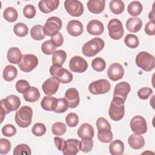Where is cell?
<instances>
[{
	"label": "cell",
	"instance_id": "cell-54",
	"mask_svg": "<svg viewBox=\"0 0 155 155\" xmlns=\"http://www.w3.org/2000/svg\"><path fill=\"white\" fill-rule=\"evenodd\" d=\"M145 32L149 36H153L155 34V24L154 21H150L147 23L145 27Z\"/></svg>",
	"mask_w": 155,
	"mask_h": 155
},
{
	"label": "cell",
	"instance_id": "cell-13",
	"mask_svg": "<svg viewBox=\"0 0 155 155\" xmlns=\"http://www.w3.org/2000/svg\"><path fill=\"white\" fill-rule=\"evenodd\" d=\"M130 128L134 133L145 134L147 131V124L145 118L141 116H134L130 123Z\"/></svg>",
	"mask_w": 155,
	"mask_h": 155
},
{
	"label": "cell",
	"instance_id": "cell-28",
	"mask_svg": "<svg viewBox=\"0 0 155 155\" xmlns=\"http://www.w3.org/2000/svg\"><path fill=\"white\" fill-rule=\"evenodd\" d=\"M40 96L41 94L39 90L35 87H30V88L23 94V97L25 101L29 102H36L39 100Z\"/></svg>",
	"mask_w": 155,
	"mask_h": 155
},
{
	"label": "cell",
	"instance_id": "cell-1",
	"mask_svg": "<svg viewBox=\"0 0 155 155\" xmlns=\"http://www.w3.org/2000/svg\"><path fill=\"white\" fill-rule=\"evenodd\" d=\"M21 105V101L18 96L11 94L5 99L1 100V118L3 122L5 116L12 111L17 110Z\"/></svg>",
	"mask_w": 155,
	"mask_h": 155
},
{
	"label": "cell",
	"instance_id": "cell-7",
	"mask_svg": "<svg viewBox=\"0 0 155 155\" xmlns=\"http://www.w3.org/2000/svg\"><path fill=\"white\" fill-rule=\"evenodd\" d=\"M50 74L57 78L62 84H68L73 80V74L67 69L62 67H56L52 65L50 68Z\"/></svg>",
	"mask_w": 155,
	"mask_h": 155
},
{
	"label": "cell",
	"instance_id": "cell-35",
	"mask_svg": "<svg viewBox=\"0 0 155 155\" xmlns=\"http://www.w3.org/2000/svg\"><path fill=\"white\" fill-rule=\"evenodd\" d=\"M111 12L116 15L122 13L125 8V5L122 1L120 0H112L109 4Z\"/></svg>",
	"mask_w": 155,
	"mask_h": 155
},
{
	"label": "cell",
	"instance_id": "cell-10",
	"mask_svg": "<svg viewBox=\"0 0 155 155\" xmlns=\"http://www.w3.org/2000/svg\"><path fill=\"white\" fill-rule=\"evenodd\" d=\"M110 83L104 79L93 81L88 86L89 91L95 95L105 94L110 90Z\"/></svg>",
	"mask_w": 155,
	"mask_h": 155
},
{
	"label": "cell",
	"instance_id": "cell-40",
	"mask_svg": "<svg viewBox=\"0 0 155 155\" xmlns=\"http://www.w3.org/2000/svg\"><path fill=\"white\" fill-rule=\"evenodd\" d=\"M93 147L92 138L84 137L80 142V150L84 153H89Z\"/></svg>",
	"mask_w": 155,
	"mask_h": 155
},
{
	"label": "cell",
	"instance_id": "cell-56",
	"mask_svg": "<svg viewBox=\"0 0 155 155\" xmlns=\"http://www.w3.org/2000/svg\"><path fill=\"white\" fill-rule=\"evenodd\" d=\"M148 18L150 19H151L150 21H154V13H153V10L151 12L149 13V15H148Z\"/></svg>",
	"mask_w": 155,
	"mask_h": 155
},
{
	"label": "cell",
	"instance_id": "cell-12",
	"mask_svg": "<svg viewBox=\"0 0 155 155\" xmlns=\"http://www.w3.org/2000/svg\"><path fill=\"white\" fill-rule=\"evenodd\" d=\"M108 114L110 117L114 121H119L121 120L125 114L124 104L111 101L109 108Z\"/></svg>",
	"mask_w": 155,
	"mask_h": 155
},
{
	"label": "cell",
	"instance_id": "cell-39",
	"mask_svg": "<svg viewBox=\"0 0 155 155\" xmlns=\"http://www.w3.org/2000/svg\"><path fill=\"white\" fill-rule=\"evenodd\" d=\"M67 127L65 124L61 122H57L53 124L51 131L55 136H62L66 132Z\"/></svg>",
	"mask_w": 155,
	"mask_h": 155
},
{
	"label": "cell",
	"instance_id": "cell-48",
	"mask_svg": "<svg viewBox=\"0 0 155 155\" xmlns=\"http://www.w3.org/2000/svg\"><path fill=\"white\" fill-rule=\"evenodd\" d=\"M16 133V127L12 124H6L2 128V134L7 137H12Z\"/></svg>",
	"mask_w": 155,
	"mask_h": 155
},
{
	"label": "cell",
	"instance_id": "cell-3",
	"mask_svg": "<svg viewBox=\"0 0 155 155\" xmlns=\"http://www.w3.org/2000/svg\"><path fill=\"white\" fill-rule=\"evenodd\" d=\"M33 110L27 105L21 107L15 114V122L19 127L27 128L31 123Z\"/></svg>",
	"mask_w": 155,
	"mask_h": 155
},
{
	"label": "cell",
	"instance_id": "cell-49",
	"mask_svg": "<svg viewBox=\"0 0 155 155\" xmlns=\"http://www.w3.org/2000/svg\"><path fill=\"white\" fill-rule=\"evenodd\" d=\"M11 149L10 142L4 138H1L0 139V154H7Z\"/></svg>",
	"mask_w": 155,
	"mask_h": 155
},
{
	"label": "cell",
	"instance_id": "cell-5",
	"mask_svg": "<svg viewBox=\"0 0 155 155\" xmlns=\"http://www.w3.org/2000/svg\"><path fill=\"white\" fill-rule=\"evenodd\" d=\"M130 90V85L128 82L123 81L118 83L114 87L112 100L119 103L124 104Z\"/></svg>",
	"mask_w": 155,
	"mask_h": 155
},
{
	"label": "cell",
	"instance_id": "cell-36",
	"mask_svg": "<svg viewBox=\"0 0 155 155\" xmlns=\"http://www.w3.org/2000/svg\"><path fill=\"white\" fill-rule=\"evenodd\" d=\"M18 12L13 7H7L3 12L4 18L8 22H13L18 19Z\"/></svg>",
	"mask_w": 155,
	"mask_h": 155
},
{
	"label": "cell",
	"instance_id": "cell-47",
	"mask_svg": "<svg viewBox=\"0 0 155 155\" xmlns=\"http://www.w3.org/2000/svg\"><path fill=\"white\" fill-rule=\"evenodd\" d=\"M56 48L50 41H46L44 43H42L41 45V50L42 51L47 55H50L53 54V53L56 50Z\"/></svg>",
	"mask_w": 155,
	"mask_h": 155
},
{
	"label": "cell",
	"instance_id": "cell-17",
	"mask_svg": "<svg viewBox=\"0 0 155 155\" xmlns=\"http://www.w3.org/2000/svg\"><path fill=\"white\" fill-rule=\"evenodd\" d=\"M80 150V142L76 139L65 140L62 153L65 155H76Z\"/></svg>",
	"mask_w": 155,
	"mask_h": 155
},
{
	"label": "cell",
	"instance_id": "cell-38",
	"mask_svg": "<svg viewBox=\"0 0 155 155\" xmlns=\"http://www.w3.org/2000/svg\"><path fill=\"white\" fill-rule=\"evenodd\" d=\"M124 42L128 47L130 48H135L138 47L139 41L137 36L133 34H128L125 36Z\"/></svg>",
	"mask_w": 155,
	"mask_h": 155
},
{
	"label": "cell",
	"instance_id": "cell-41",
	"mask_svg": "<svg viewBox=\"0 0 155 155\" xmlns=\"http://www.w3.org/2000/svg\"><path fill=\"white\" fill-rule=\"evenodd\" d=\"M91 67L94 70L100 72L105 70L106 67V63L104 59L100 57H97L94 58L92 61Z\"/></svg>",
	"mask_w": 155,
	"mask_h": 155
},
{
	"label": "cell",
	"instance_id": "cell-55",
	"mask_svg": "<svg viewBox=\"0 0 155 155\" xmlns=\"http://www.w3.org/2000/svg\"><path fill=\"white\" fill-rule=\"evenodd\" d=\"M65 140L61 137H55L54 138V144H55L56 147H57V148L58 149V150H59V151H62L63 150V148L64 147V145H65Z\"/></svg>",
	"mask_w": 155,
	"mask_h": 155
},
{
	"label": "cell",
	"instance_id": "cell-6",
	"mask_svg": "<svg viewBox=\"0 0 155 155\" xmlns=\"http://www.w3.org/2000/svg\"><path fill=\"white\" fill-rule=\"evenodd\" d=\"M62 25L61 19L56 16H51L48 18L44 26L43 27V31L45 35L52 36L56 33L59 32Z\"/></svg>",
	"mask_w": 155,
	"mask_h": 155
},
{
	"label": "cell",
	"instance_id": "cell-50",
	"mask_svg": "<svg viewBox=\"0 0 155 155\" xmlns=\"http://www.w3.org/2000/svg\"><path fill=\"white\" fill-rule=\"evenodd\" d=\"M23 14L24 16L28 19H31L36 15V8L31 4L26 5L23 9Z\"/></svg>",
	"mask_w": 155,
	"mask_h": 155
},
{
	"label": "cell",
	"instance_id": "cell-16",
	"mask_svg": "<svg viewBox=\"0 0 155 155\" xmlns=\"http://www.w3.org/2000/svg\"><path fill=\"white\" fill-rule=\"evenodd\" d=\"M59 83L60 82L57 78L52 76L47 79L43 83L42 89L45 94L48 96L53 95L58 90Z\"/></svg>",
	"mask_w": 155,
	"mask_h": 155
},
{
	"label": "cell",
	"instance_id": "cell-52",
	"mask_svg": "<svg viewBox=\"0 0 155 155\" xmlns=\"http://www.w3.org/2000/svg\"><path fill=\"white\" fill-rule=\"evenodd\" d=\"M50 41L55 47H61L64 42L63 36L60 32H58L51 36Z\"/></svg>",
	"mask_w": 155,
	"mask_h": 155
},
{
	"label": "cell",
	"instance_id": "cell-46",
	"mask_svg": "<svg viewBox=\"0 0 155 155\" xmlns=\"http://www.w3.org/2000/svg\"><path fill=\"white\" fill-rule=\"evenodd\" d=\"M31 132L36 136H42L46 132L45 125L42 123H36L33 126Z\"/></svg>",
	"mask_w": 155,
	"mask_h": 155
},
{
	"label": "cell",
	"instance_id": "cell-37",
	"mask_svg": "<svg viewBox=\"0 0 155 155\" xmlns=\"http://www.w3.org/2000/svg\"><path fill=\"white\" fill-rule=\"evenodd\" d=\"M13 31L19 37L25 36L28 32V27L22 22H18L14 25Z\"/></svg>",
	"mask_w": 155,
	"mask_h": 155
},
{
	"label": "cell",
	"instance_id": "cell-4",
	"mask_svg": "<svg viewBox=\"0 0 155 155\" xmlns=\"http://www.w3.org/2000/svg\"><path fill=\"white\" fill-rule=\"evenodd\" d=\"M136 64L143 70L150 71L154 68L155 58L153 55L147 51H141L136 57Z\"/></svg>",
	"mask_w": 155,
	"mask_h": 155
},
{
	"label": "cell",
	"instance_id": "cell-53",
	"mask_svg": "<svg viewBox=\"0 0 155 155\" xmlns=\"http://www.w3.org/2000/svg\"><path fill=\"white\" fill-rule=\"evenodd\" d=\"M96 125L97 130H99L103 129V128H107V129L111 130V125H110V123L108 122V120L106 119H105L104 117H99L97 119Z\"/></svg>",
	"mask_w": 155,
	"mask_h": 155
},
{
	"label": "cell",
	"instance_id": "cell-31",
	"mask_svg": "<svg viewBox=\"0 0 155 155\" xmlns=\"http://www.w3.org/2000/svg\"><path fill=\"white\" fill-rule=\"evenodd\" d=\"M17 74L18 71L16 68L12 65H8L4 68L2 77L5 81L10 82L16 78Z\"/></svg>",
	"mask_w": 155,
	"mask_h": 155
},
{
	"label": "cell",
	"instance_id": "cell-24",
	"mask_svg": "<svg viewBox=\"0 0 155 155\" xmlns=\"http://www.w3.org/2000/svg\"><path fill=\"white\" fill-rule=\"evenodd\" d=\"M142 26V21L138 17L130 18L126 22V28L127 30L131 33L139 31Z\"/></svg>",
	"mask_w": 155,
	"mask_h": 155
},
{
	"label": "cell",
	"instance_id": "cell-19",
	"mask_svg": "<svg viewBox=\"0 0 155 155\" xmlns=\"http://www.w3.org/2000/svg\"><path fill=\"white\" fill-rule=\"evenodd\" d=\"M59 0H41L39 2L38 7L41 12L49 13L55 10L59 6Z\"/></svg>",
	"mask_w": 155,
	"mask_h": 155
},
{
	"label": "cell",
	"instance_id": "cell-32",
	"mask_svg": "<svg viewBox=\"0 0 155 155\" xmlns=\"http://www.w3.org/2000/svg\"><path fill=\"white\" fill-rule=\"evenodd\" d=\"M143 9V7L142 4L137 1H134L131 2L127 7V10L128 13L133 16H136L139 15Z\"/></svg>",
	"mask_w": 155,
	"mask_h": 155
},
{
	"label": "cell",
	"instance_id": "cell-42",
	"mask_svg": "<svg viewBox=\"0 0 155 155\" xmlns=\"http://www.w3.org/2000/svg\"><path fill=\"white\" fill-rule=\"evenodd\" d=\"M31 154V149L27 144L21 143L18 145L13 150L14 155H30Z\"/></svg>",
	"mask_w": 155,
	"mask_h": 155
},
{
	"label": "cell",
	"instance_id": "cell-21",
	"mask_svg": "<svg viewBox=\"0 0 155 155\" xmlns=\"http://www.w3.org/2000/svg\"><path fill=\"white\" fill-rule=\"evenodd\" d=\"M87 30L91 35H100L104 32V27L100 21L93 19L88 23Z\"/></svg>",
	"mask_w": 155,
	"mask_h": 155
},
{
	"label": "cell",
	"instance_id": "cell-11",
	"mask_svg": "<svg viewBox=\"0 0 155 155\" xmlns=\"http://www.w3.org/2000/svg\"><path fill=\"white\" fill-rule=\"evenodd\" d=\"M64 7L67 13L74 17L81 16L84 12V6L82 2L78 0H66Z\"/></svg>",
	"mask_w": 155,
	"mask_h": 155
},
{
	"label": "cell",
	"instance_id": "cell-9",
	"mask_svg": "<svg viewBox=\"0 0 155 155\" xmlns=\"http://www.w3.org/2000/svg\"><path fill=\"white\" fill-rule=\"evenodd\" d=\"M108 34L110 38L114 40L120 39L124 35L123 25L120 21L114 18L111 19L107 25Z\"/></svg>",
	"mask_w": 155,
	"mask_h": 155
},
{
	"label": "cell",
	"instance_id": "cell-22",
	"mask_svg": "<svg viewBox=\"0 0 155 155\" xmlns=\"http://www.w3.org/2000/svg\"><path fill=\"white\" fill-rule=\"evenodd\" d=\"M128 143L131 148L134 150H139L143 147L145 145V139L141 134L134 133L128 137Z\"/></svg>",
	"mask_w": 155,
	"mask_h": 155
},
{
	"label": "cell",
	"instance_id": "cell-30",
	"mask_svg": "<svg viewBox=\"0 0 155 155\" xmlns=\"http://www.w3.org/2000/svg\"><path fill=\"white\" fill-rule=\"evenodd\" d=\"M67 58V53L65 51L59 50L55 51L52 55V63L56 67H62Z\"/></svg>",
	"mask_w": 155,
	"mask_h": 155
},
{
	"label": "cell",
	"instance_id": "cell-34",
	"mask_svg": "<svg viewBox=\"0 0 155 155\" xmlns=\"http://www.w3.org/2000/svg\"><path fill=\"white\" fill-rule=\"evenodd\" d=\"M30 35L31 38L36 41L42 40L45 35L43 31V27L41 25H35L32 27L30 30Z\"/></svg>",
	"mask_w": 155,
	"mask_h": 155
},
{
	"label": "cell",
	"instance_id": "cell-23",
	"mask_svg": "<svg viewBox=\"0 0 155 155\" xmlns=\"http://www.w3.org/2000/svg\"><path fill=\"white\" fill-rule=\"evenodd\" d=\"M105 0H90L87 4L88 10L94 14L102 13L105 8Z\"/></svg>",
	"mask_w": 155,
	"mask_h": 155
},
{
	"label": "cell",
	"instance_id": "cell-14",
	"mask_svg": "<svg viewBox=\"0 0 155 155\" xmlns=\"http://www.w3.org/2000/svg\"><path fill=\"white\" fill-rule=\"evenodd\" d=\"M69 68L73 72L81 73L87 70L88 64L81 56H74L72 57L70 61Z\"/></svg>",
	"mask_w": 155,
	"mask_h": 155
},
{
	"label": "cell",
	"instance_id": "cell-45",
	"mask_svg": "<svg viewBox=\"0 0 155 155\" xmlns=\"http://www.w3.org/2000/svg\"><path fill=\"white\" fill-rule=\"evenodd\" d=\"M67 125L70 127H75L79 122V117L75 113H70L65 117Z\"/></svg>",
	"mask_w": 155,
	"mask_h": 155
},
{
	"label": "cell",
	"instance_id": "cell-43",
	"mask_svg": "<svg viewBox=\"0 0 155 155\" xmlns=\"http://www.w3.org/2000/svg\"><path fill=\"white\" fill-rule=\"evenodd\" d=\"M16 91L19 93H25L30 88L29 83L24 79H21L17 81L15 85Z\"/></svg>",
	"mask_w": 155,
	"mask_h": 155
},
{
	"label": "cell",
	"instance_id": "cell-25",
	"mask_svg": "<svg viewBox=\"0 0 155 155\" xmlns=\"http://www.w3.org/2000/svg\"><path fill=\"white\" fill-rule=\"evenodd\" d=\"M94 134V131L93 127L88 123L82 124L78 128L77 131L78 136L81 139L84 137L93 138Z\"/></svg>",
	"mask_w": 155,
	"mask_h": 155
},
{
	"label": "cell",
	"instance_id": "cell-44",
	"mask_svg": "<svg viewBox=\"0 0 155 155\" xmlns=\"http://www.w3.org/2000/svg\"><path fill=\"white\" fill-rule=\"evenodd\" d=\"M68 107L67 101L64 98H59L57 100V105L54 111L57 113H62L65 112Z\"/></svg>",
	"mask_w": 155,
	"mask_h": 155
},
{
	"label": "cell",
	"instance_id": "cell-51",
	"mask_svg": "<svg viewBox=\"0 0 155 155\" xmlns=\"http://www.w3.org/2000/svg\"><path fill=\"white\" fill-rule=\"evenodd\" d=\"M153 93V90L149 87H143L137 91V96L140 99H147Z\"/></svg>",
	"mask_w": 155,
	"mask_h": 155
},
{
	"label": "cell",
	"instance_id": "cell-8",
	"mask_svg": "<svg viewBox=\"0 0 155 155\" xmlns=\"http://www.w3.org/2000/svg\"><path fill=\"white\" fill-rule=\"evenodd\" d=\"M38 64V59L37 57L32 54H26L22 56V58L18 64V66L21 70L24 72H30Z\"/></svg>",
	"mask_w": 155,
	"mask_h": 155
},
{
	"label": "cell",
	"instance_id": "cell-27",
	"mask_svg": "<svg viewBox=\"0 0 155 155\" xmlns=\"http://www.w3.org/2000/svg\"><path fill=\"white\" fill-rule=\"evenodd\" d=\"M57 100L56 97L50 96H44L41 102L42 108L46 111H54L57 105Z\"/></svg>",
	"mask_w": 155,
	"mask_h": 155
},
{
	"label": "cell",
	"instance_id": "cell-29",
	"mask_svg": "<svg viewBox=\"0 0 155 155\" xmlns=\"http://www.w3.org/2000/svg\"><path fill=\"white\" fill-rule=\"evenodd\" d=\"M109 151L112 155H122L124 151V144L120 140H113L109 145Z\"/></svg>",
	"mask_w": 155,
	"mask_h": 155
},
{
	"label": "cell",
	"instance_id": "cell-2",
	"mask_svg": "<svg viewBox=\"0 0 155 155\" xmlns=\"http://www.w3.org/2000/svg\"><path fill=\"white\" fill-rule=\"evenodd\" d=\"M104 46V41L101 38L96 37L84 44L82 48V52L87 57H92L102 50Z\"/></svg>",
	"mask_w": 155,
	"mask_h": 155
},
{
	"label": "cell",
	"instance_id": "cell-33",
	"mask_svg": "<svg viewBox=\"0 0 155 155\" xmlns=\"http://www.w3.org/2000/svg\"><path fill=\"white\" fill-rule=\"evenodd\" d=\"M97 136L98 139L103 143H109L113 138L111 130L107 128H103L98 130Z\"/></svg>",
	"mask_w": 155,
	"mask_h": 155
},
{
	"label": "cell",
	"instance_id": "cell-20",
	"mask_svg": "<svg viewBox=\"0 0 155 155\" xmlns=\"http://www.w3.org/2000/svg\"><path fill=\"white\" fill-rule=\"evenodd\" d=\"M67 31L73 36H79L82 34L84 29L81 22L78 20H71L67 25Z\"/></svg>",
	"mask_w": 155,
	"mask_h": 155
},
{
	"label": "cell",
	"instance_id": "cell-26",
	"mask_svg": "<svg viewBox=\"0 0 155 155\" xmlns=\"http://www.w3.org/2000/svg\"><path fill=\"white\" fill-rule=\"evenodd\" d=\"M22 54L21 50L18 47H11L8 49L7 54L8 61L12 64H19L21 58Z\"/></svg>",
	"mask_w": 155,
	"mask_h": 155
},
{
	"label": "cell",
	"instance_id": "cell-15",
	"mask_svg": "<svg viewBox=\"0 0 155 155\" xmlns=\"http://www.w3.org/2000/svg\"><path fill=\"white\" fill-rule=\"evenodd\" d=\"M107 75L111 81H118L123 78L124 75V69L122 65L119 63H113L108 68Z\"/></svg>",
	"mask_w": 155,
	"mask_h": 155
},
{
	"label": "cell",
	"instance_id": "cell-18",
	"mask_svg": "<svg viewBox=\"0 0 155 155\" xmlns=\"http://www.w3.org/2000/svg\"><path fill=\"white\" fill-rule=\"evenodd\" d=\"M64 99L67 101L70 108H75L79 105L80 101L78 91L75 88H68L65 93Z\"/></svg>",
	"mask_w": 155,
	"mask_h": 155
}]
</instances>
